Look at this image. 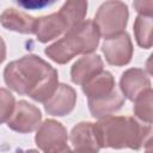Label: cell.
Wrapping results in <instances>:
<instances>
[{
  "label": "cell",
  "mask_w": 153,
  "mask_h": 153,
  "mask_svg": "<svg viewBox=\"0 0 153 153\" xmlns=\"http://www.w3.org/2000/svg\"><path fill=\"white\" fill-rule=\"evenodd\" d=\"M42 114L39 109L26 100H19L7 121L8 128L18 133H31L41 126Z\"/></svg>",
  "instance_id": "cell-5"
},
{
  "label": "cell",
  "mask_w": 153,
  "mask_h": 153,
  "mask_svg": "<svg viewBox=\"0 0 153 153\" xmlns=\"http://www.w3.org/2000/svg\"><path fill=\"white\" fill-rule=\"evenodd\" d=\"M152 88L143 91L134 102V114L137 118L146 122V124L152 123Z\"/></svg>",
  "instance_id": "cell-18"
},
{
  "label": "cell",
  "mask_w": 153,
  "mask_h": 153,
  "mask_svg": "<svg viewBox=\"0 0 153 153\" xmlns=\"http://www.w3.org/2000/svg\"><path fill=\"white\" fill-rule=\"evenodd\" d=\"M120 87L123 96L134 102L143 91L151 87V81L143 69L130 68L122 74Z\"/></svg>",
  "instance_id": "cell-10"
},
{
  "label": "cell",
  "mask_w": 153,
  "mask_h": 153,
  "mask_svg": "<svg viewBox=\"0 0 153 153\" xmlns=\"http://www.w3.org/2000/svg\"><path fill=\"white\" fill-rule=\"evenodd\" d=\"M96 136L100 148L140 149L151 140V124H141L134 117L105 116L94 123Z\"/></svg>",
  "instance_id": "cell-2"
},
{
  "label": "cell",
  "mask_w": 153,
  "mask_h": 153,
  "mask_svg": "<svg viewBox=\"0 0 153 153\" xmlns=\"http://www.w3.org/2000/svg\"><path fill=\"white\" fill-rule=\"evenodd\" d=\"M68 135L66 128L55 120H45L39 126L35 136L36 145L44 152L66 145Z\"/></svg>",
  "instance_id": "cell-7"
},
{
  "label": "cell",
  "mask_w": 153,
  "mask_h": 153,
  "mask_svg": "<svg viewBox=\"0 0 153 153\" xmlns=\"http://www.w3.org/2000/svg\"><path fill=\"white\" fill-rule=\"evenodd\" d=\"M123 104L124 98L116 88L106 97L88 99V109L94 118H103L105 116H110V114L118 111Z\"/></svg>",
  "instance_id": "cell-15"
},
{
  "label": "cell",
  "mask_w": 153,
  "mask_h": 153,
  "mask_svg": "<svg viewBox=\"0 0 153 153\" xmlns=\"http://www.w3.org/2000/svg\"><path fill=\"white\" fill-rule=\"evenodd\" d=\"M6 85L36 102H47L59 86L57 71L37 55H25L10 62L4 71Z\"/></svg>",
  "instance_id": "cell-1"
},
{
  "label": "cell",
  "mask_w": 153,
  "mask_h": 153,
  "mask_svg": "<svg viewBox=\"0 0 153 153\" xmlns=\"http://www.w3.org/2000/svg\"><path fill=\"white\" fill-rule=\"evenodd\" d=\"M94 24L98 29L99 36L105 39L124 32L128 22L127 5L121 1H106L97 11Z\"/></svg>",
  "instance_id": "cell-4"
},
{
  "label": "cell",
  "mask_w": 153,
  "mask_h": 153,
  "mask_svg": "<svg viewBox=\"0 0 153 153\" xmlns=\"http://www.w3.org/2000/svg\"><path fill=\"white\" fill-rule=\"evenodd\" d=\"M115 90V79L110 72H100L82 85V92L88 99H98L109 96Z\"/></svg>",
  "instance_id": "cell-14"
},
{
  "label": "cell",
  "mask_w": 153,
  "mask_h": 153,
  "mask_svg": "<svg viewBox=\"0 0 153 153\" xmlns=\"http://www.w3.org/2000/svg\"><path fill=\"white\" fill-rule=\"evenodd\" d=\"M134 32L137 44L149 49L152 47V16L139 14L134 23Z\"/></svg>",
  "instance_id": "cell-17"
},
{
  "label": "cell",
  "mask_w": 153,
  "mask_h": 153,
  "mask_svg": "<svg viewBox=\"0 0 153 153\" xmlns=\"http://www.w3.org/2000/svg\"><path fill=\"white\" fill-rule=\"evenodd\" d=\"M24 153H38L36 149H29V151H25Z\"/></svg>",
  "instance_id": "cell-24"
},
{
  "label": "cell",
  "mask_w": 153,
  "mask_h": 153,
  "mask_svg": "<svg viewBox=\"0 0 153 153\" xmlns=\"http://www.w3.org/2000/svg\"><path fill=\"white\" fill-rule=\"evenodd\" d=\"M99 32L93 20H84L68 30L57 42L45 48V55L56 63L63 65L80 54H91L99 43Z\"/></svg>",
  "instance_id": "cell-3"
},
{
  "label": "cell",
  "mask_w": 153,
  "mask_h": 153,
  "mask_svg": "<svg viewBox=\"0 0 153 153\" xmlns=\"http://www.w3.org/2000/svg\"><path fill=\"white\" fill-rule=\"evenodd\" d=\"M149 147H151V146H149ZM149 147H148V151H147L146 153H152V151H151V148H149Z\"/></svg>",
  "instance_id": "cell-25"
},
{
  "label": "cell",
  "mask_w": 153,
  "mask_h": 153,
  "mask_svg": "<svg viewBox=\"0 0 153 153\" xmlns=\"http://www.w3.org/2000/svg\"><path fill=\"white\" fill-rule=\"evenodd\" d=\"M133 5L140 14L152 16V8H153V2L152 1H136Z\"/></svg>",
  "instance_id": "cell-21"
},
{
  "label": "cell",
  "mask_w": 153,
  "mask_h": 153,
  "mask_svg": "<svg viewBox=\"0 0 153 153\" xmlns=\"http://www.w3.org/2000/svg\"><path fill=\"white\" fill-rule=\"evenodd\" d=\"M76 92L73 87L66 84H60L54 94L44 102V109L49 115L65 116L68 115L75 106Z\"/></svg>",
  "instance_id": "cell-9"
},
{
  "label": "cell",
  "mask_w": 153,
  "mask_h": 153,
  "mask_svg": "<svg viewBox=\"0 0 153 153\" xmlns=\"http://www.w3.org/2000/svg\"><path fill=\"white\" fill-rule=\"evenodd\" d=\"M6 59V45L2 38L0 37V63Z\"/></svg>",
  "instance_id": "cell-23"
},
{
  "label": "cell",
  "mask_w": 153,
  "mask_h": 153,
  "mask_svg": "<svg viewBox=\"0 0 153 153\" xmlns=\"http://www.w3.org/2000/svg\"><path fill=\"white\" fill-rule=\"evenodd\" d=\"M37 19L16 8H7L0 17V23L7 30H12L20 33H35L37 26Z\"/></svg>",
  "instance_id": "cell-13"
},
{
  "label": "cell",
  "mask_w": 153,
  "mask_h": 153,
  "mask_svg": "<svg viewBox=\"0 0 153 153\" xmlns=\"http://www.w3.org/2000/svg\"><path fill=\"white\" fill-rule=\"evenodd\" d=\"M69 139L74 147L73 153H98L100 149L96 136L94 123H78L75 127H73Z\"/></svg>",
  "instance_id": "cell-8"
},
{
  "label": "cell",
  "mask_w": 153,
  "mask_h": 153,
  "mask_svg": "<svg viewBox=\"0 0 153 153\" xmlns=\"http://www.w3.org/2000/svg\"><path fill=\"white\" fill-rule=\"evenodd\" d=\"M44 153H73V151L68 147V145H62V146H59L56 148H53L50 151H47Z\"/></svg>",
  "instance_id": "cell-22"
},
{
  "label": "cell",
  "mask_w": 153,
  "mask_h": 153,
  "mask_svg": "<svg viewBox=\"0 0 153 153\" xmlns=\"http://www.w3.org/2000/svg\"><path fill=\"white\" fill-rule=\"evenodd\" d=\"M17 4L26 10H42L47 6H51L54 1H17Z\"/></svg>",
  "instance_id": "cell-20"
},
{
  "label": "cell",
  "mask_w": 153,
  "mask_h": 153,
  "mask_svg": "<svg viewBox=\"0 0 153 153\" xmlns=\"http://www.w3.org/2000/svg\"><path fill=\"white\" fill-rule=\"evenodd\" d=\"M16 108L14 96L6 88H0V124L7 122Z\"/></svg>",
  "instance_id": "cell-19"
},
{
  "label": "cell",
  "mask_w": 153,
  "mask_h": 153,
  "mask_svg": "<svg viewBox=\"0 0 153 153\" xmlns=\"http://www.w3.org/2000/svg\"><path fill=\"white\" fill-rule=\"evenodd\" d=\"M67 31H68V26L65 19L59 12H56L37 19L35 35L37 36V39L39 42L47 43L51 39L57 38L62 33H66Z\"/></svg>",
  "instance_id": "cell-12"
},
{
  "label": "cell",
  "mask_w": 153,
  "mask_h": 153,
  "mask_svg": "<svg viewBox=\"0 0 153 153\" xmlns=\"http://www.w3.org/2000/svg\"><path fill=\"white\" fill-rule=\"evenodd\" d=\"M103 72V61L99 55H85L80 57L71 69V79L76 85H84L93 76Z\"/></svg>",
  "instance_id": "cell-11"
},
{
  "label": "cell",
  "mask_w": 153,
  "mask_h": 153,
  "mask_svg": "<svg viewBox=\"0 0 153 153\" xmlns=\"http://www.w3.org/2000/svg\"><path fill=\"white\" fill-rule=\"evenodd\" d=\"M86 12H87L86 1H67L59 11V13L65 19L68 30L73 29L74 26L84 22Z\"/></svg>",
  "instance_id": "cell-16"
},
{
  "label": "cell",
  "mask_w": 153,
  "mask_h": 153,
  "mask_svg": "<svg viewBox=\"0 0 153 153\" xmlns=\"http://www.w3.org/2000/svg\"><path fill=\"white\" fill-rule=\"evenodd\" d=\"M102 50L108 63L112 66H124L129 63L133 56V44L127 32L105 39Z\"/></svg>",
  "instance_id": "cell-6"
}]
</instances>
